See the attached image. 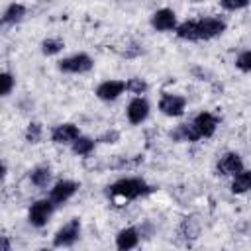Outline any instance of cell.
<instances>
[{"label": "cell", "instance_id": "obj_28", "mask_svg": "<svg viewBox=\"0 0 251 251\" xmlns=\"http://www.w3.org/2000/svg\"><path fill=\"white\" fill-rule=\"evenodd\" d=\"M12 249V241L8 235H0V251H10Z\"/></svg>", "mask_w": 251, "mask_h": 251}, {"label": "cell", "instance_id": "obj_5", "mask_svg": "<svg viewBox=\"0 0 251 251\" xmlns=\"http://www.w3.org/2000/svg\"><path fill=\"white\" fill-rule=\"evenodd\" d=\"M82 233V224L80 218H71L69 222H65L53 235V247H73Z\"/></svg>", "mask_w": 251, "mask_h": 251}, {"label": "cell", "instance_id": "obj_29", "mask_svg": "<svg viewBox=\"0 0 251 251\" xmlns=\"http://www.w3.org/2000/svg\"><path fill=\"white\" fill-rule=\"evenodd\" d=\"M6 175H8V167H6L4 161H0V182L6 178Z\"/></svg>", "mask_w": 251, "mask_h": 251}, {"label": "cell", "instance_id": "obj_9", "mask_svg": "<svg viewBox=\"0 0 251 251\" xmlns=\"http://www.w3.org/2000/svg\"><path fill=\"white\" fill-rule=\"evenodd\" d=\"M151 27L159 33H169V31H175L178 20H176V14L175 10L171 8H159L151 14V20H149Z\"/></svg>", "mask_w": 251, "mask_h": 251}, {"label": "cell", "instance_id": "obj_13", "mask_svg": "<svg viewBox=\"0 0 251 251\" xmlns=\"http://www.w3.org/2000/svg\"><path fill=\"white\" fill-rule=\"evenodd\" d=\"M78 135H80V129H78V126L73 124V122L57 124V126L51 129V141H53L55 145H71Z\"/></svg>", "mask_w": 251, "mask_h": 251}, {"label": "cell", "instance_id": "obj_8", "mask_svg": "<svg viewBox=\"0 0 251 251\" xmlns=\"http://www.w3.org/2000/svg\"><path fill=\"white\" fill-rule=\"evenodd\" d=\"M151 114V104L145 96H133L126 106V118L131 126H141Z\"/></svg>", "mask_w": 251, "mask_h": 251}, {"label": "cell", "instance_id": "obj_25", "mask_svg": "<svg viewBox=\"0 0 251 251\" xmlns=\"http://www.w3.org/2000/svg\"><path fill=\"white\" fill-rule=\"evenodd\" d=\"M235 67H237L243 75L251 73V51H249V49H245V51H241V53L237 55V59H235Z\"/></svg>", "mask_w": 251, "mask_h": 251}, {"label": "cell", "instance_id": "obj_11", "mask_svg": "<svg viewBox=\"0 0 251 251\" xmlns=\"http://www.w3.org/2000/svg\"><path fill=\"white\" fill-rule=\"evenodd\" d=\"M124 92H126V82L120 80V78L102 80V82L96 86V90H94L96 98L102 100V102H114V100H118Z\"/></svg>", "mask_w": 251, "mask_h": 251}, {"label": "cell", "instance_id": "obj_10", "mask_svg": "<svg viewBox=\"0 0 251 251\" xmlns=\"http://www.w3.org/2000/svg\"><path fill=\"white\" fill-rule=\"evenodd\" d=\"M190 122L194 124V127H196V131H198L200 139H208V137H212V135L216 133L218 126H220V118H218L216 114L208 112V110L198 112Z\"/></svg>", "mask_w": 251, "mask_h": 251}, {"label": "cell", "instance_id": "obj_18", "mask_svg": "<svg viewBox=\"0 0 251 251\" xmlns=\"http://www.w3.org/2000/svg\"><path fill=\"white\" fill-rule=\"evenodd\" d=\"M94 147H96V141L92 137H88V135H82V133L71 143V151L76 157H88L94 151Z\"/></svg>", "mask_w": 251, "mask_h": 251}, {"label": "cell", "instance_id": "obj_7", "mask_svg": "<svg viewBox=\"0 0 251 251\" xmlns=\"http://www.w3.org/2000/svg\"><path fill=\"white\" fill-rule=\"evenodd\" d=\"M80 184L76 180H71V178H61L57 180L55 184H51L49 188V200L55 204V206H61L65 202H69L76 192H78Z\"/></svg>", "mask_w": 251, "mask_h": 251}, {"label": "cell", "instance_id": "obj_3", "mask_svg": "<svg viewBox=\"0 0 251 251\" xmlns=\"http://www.w3.org/2000/svg\"><path fill=\"white\" fill-rule=\"evenodd\" d=\"M92 67H94V59L84 51L73 53V55L57 61V69L65 75H84V73L92 71Z\"/></svg>", "mask_w": 251, "mask_h": 251}, {"label": "cell", "instance_id": "obj_15", "mask_svg": "<svg viewBox=\"0 0 251 251\" xmlns=\"http://www.w3.org/2000/svg\"><path fill=\"white\" fill-rule=\"evenodd\" d=\"M25 14H27L25 4H22V2H12V4H8L6 10L2 12V16H0V25H4V27L16 25V24H20V22L25 18Z\"/></svg>", "mask_w": 251, "mask_h": 251}, {"label": "cell", "instance_id": "obj_6", "mask_svg": "<svg viewBox=\"0 0 251 251\" xmlns=\"http://www.w3.org/2000/svg\"><path fill=\"white\" fill-rule=\"evenodd\" d=\"M157 108L167 118H180L186 112V98L176 92H163Z\"/></svg>", "mask_w": 251, "mask_h": 251}, {"label": "cell", "instance_id": "obj_21", "mask_svg": "<svg viewBox=\"0 0 251 251\" xmlns=\"http://www.w3.org/2000/svg\"><path fill=\"white\" fill-rule=\"evenodd\" d=\"M124 82H126V92H129L131 96H145L147 90H149L147 80L141 78V76H129Z\"/></svg>", "mask_w": 251, "mask_h": 251}, {"label": "cell", "instance_id": "obj_2", "mask_svg": "<svg viewBox=\"0 0 251 251\" xmlns=\"http://www.w3.org/2000/svg\"><path fill=\"white\" fill-rule=\"evenodd\" d=\"M194 27H196V41H210L220 37L227 29V24L220 16H206L194 20Z\"/></svg>", "mask_w": 251, "mask_h": 251}, {"label": "cell", "instance_id": "obj_19", "mask_svg": "<svg viewBox=\"0 0 251 251\" xmlns=\"http://www.w3.org/2000/svg\"><path fill=\"white\" fill-rule=\"evenodd\" d=\"M229 188H231L233 194H245V192H249V188H251V173H249L247 169L235 173V175L231 176Z\"/></svg>", "mask_w": 251, "mask_h": 251}, {"label": "cell", "instance_id": "obj_14", "mask_svg": "<svg viewBox=\"0 0 251 251\" xmlns=\"http://www.w3.org/2000/svg\"><path fill=\"white\" fill-rule=\"evenodd\" d=\"M141 241V229L135 227V226H127V227H122L118 233H116V249L120 251H129V249H135Z\"/></svg>", "mask_w": 251, "mask_h": 251}, {"label": "cell", "instance_id": "obj_26", "mask_svg": "<svg viewBox=\"0 0 251 251\" xmlns=\"http://www.w3.org/2000/svg\"><path fill=\"white\" fill-rule=\"evenodd\" d=\"M220 4L227 12H237V10H243L249 4V0H220Z\"/></svg>", "mask_w": 251, "mask_h": 251}, {"label": "cell", "instance_id": "obj_12", "mask_svg": "<svg viewBox=\"0 0 251 251\" xmlns=\"http://www.w3.org/2000/svg\"><path fill=\"white\" fill-rule=\"evenodd\" d=\"M243 169H245V163H243L241 155L235 151H226L216 163V173L222 176H233L235 173H239Z\"/></svg>", "mask_w": 251, "mask_h": 251}, {"label": "cell", "instance_id": "obj_4", "mask_svg": "<svg viewBox=\"0 0 251 251\" xmlns=\"http://www.w3.org/2000/svg\"><path fill=\"white\" fill-rule=\"evenodd\" d=\"M55 204L49 200V196L47 198H37L35 202H31V206H29V210H27V222H29V226H33V227H45L47 224H49V220L53 218V214H55Z\"/></svg>", "mask_w": 251, "mask_h": 251}, {"label": "cell", "instance_id": "obj_22", "mask_svg": "<svg viewBox=\"0 0 251 251\" xmlns=\"http://www.w3.org/2000/svg\"><path fill=\"white\" fill-rule=\"evenodd\" d=\"M200 233V222L194 216H186L180 224V235L186 239H196Z\"/></svg>", "mask_w": 251, "mask_h": 251}, {"label": "cell", "instance_id": "obj_23", "mask_svg": "<svg viewBox=\"0 0 251 251\" xmlns=\"http://www.w3.org/2000/svg\"><path fill=\"white\" fill-rule=\"evenodd\" d=\"M24 137H25V141L29 145L41 143V139H43V126L39 122H29L27 127H25V131H24Z\"/></svg>", "mask_w": 251, "mask_h": 251}, {"label": "cell", "instance_id": "obj_17", "mask_svg": "<svg viewBox=\"0 0 251 251\" xmlns=\"http://www.w3.org/2000/svg\"><path fill=\"white\" fill-rule=\"evenodd\" d=\"M51 178H53V173H51L49 165H37V167H33L29 171V182L35 188H49L51 186Z\"/></svg>", "mask_w": 251, "mask_h": 251}, {"label": "cell", "instance_id": "obj_30", "mask_svg": "<svg viewBox=\"0 0 251 251\" xmlns=\"http://www.w3.org/2000/svg\"><path fill=\"white\" fill-rule=\"evenodd\" d=\"M194 2H200V0H194Z\"/></svg>", "mask_w": 251, "mask_h": 251}, {"label": "cell", "instance_id": "obj_16", "mask_svg": "<svg viewBox=\"0 0 251 251\" xmlns=\"http://www.w3.org/2000/svg\"><path fill=\"white\" fill-rule=\"evenodd\" d=\"M169 137L173 141H176V143H194V141L200 139V135H198V131H196V127H194L192 122H186V124L176 126L175 129L169 131Z\"/></svg>", "mask_w": 251, "mask_h": 251}, {"label": "cell", "instance_id": "obj_20", "mask_svg": "<svg viewBox=\"0 0 251 251\" xmlns=\"http://www.w3.org/2000/svg\"><path fill=\"white\" fill-rule=\"evenodd\" d=\"M39 49H41V53H43L45 57H55V55H59V53L65 49V41H63L61 37H45V39L41 41Z\"/></svg>", "mask_w": 251, "mask_h": 251}, {"label": "cell", "instance_id": "obj_1", "mask_svg": "<svg viewBox=\"0 0 251 251\" xmlns=\"http://www.w3.org/2000/svg\"><path fill=\"white\" fill-rule=\"evenodd\" d=\"M153 190L155 188L139 176H124V178H118L116 182H112L108 186V194L114 200H126V202L143 198V196L151 194Z\"/></svg>", "mask_w": 251, "mask_h": 251}, {"label": "cell", "instance_id": "obj_27", "mask_svg": "<svg viewBox=\"0 0 251 251\" xmlns=\"http://www.w3.org/2000/svg\"><path fill=\"white\" fill-rule=\"evenodd\" d=\"M120 139V131H116V129H108V131H104L96 141H100V143H116Z\"/></svg>", "mask_w": 251, "mask_h": 251}, {"label": "cell", "instance_id": "obj_24", "mask_svg": "<svg viewBox=\"0 0 251 251\" xmlns=\"http://www.w3.org/2000/svg\"><path fill=\"white\" fill-rule=\"evenodd\" d=\"M14 86H16V78H14V75L8 73V71H2V73H0V98L10 96L12 90H14Z\"/></svg>", "mask_w": 251, "mask_h": 251}]
</instances>
